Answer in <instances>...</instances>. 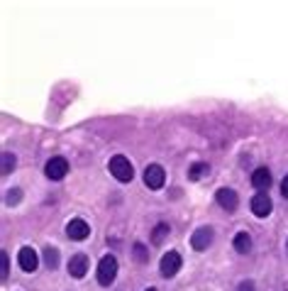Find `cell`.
<instances>
[{"label":"cell","mask_w":288,"mask_h":291,"mask_svg":"<svg viewBox=\"0 0 288 291\" xmlns=\"http://www.w3.org/2000/svg\"><path fill=\"white\" fill-rule=\"evenodd\" d=\"M117 277V260L112 254H105L100 262H98V284L100 286H110Z\"/></svg>","instance_id":"6da1fadb"},{"label":"cell","mask_w":288,"mask_h":291,"mask_svg":"<svg viewBox=\"0 0 288 291\" xmlns=\"http://www.w3.org/2000/svg\"><path fill=\"white\" fill-rule=\"evenodd\" d=\"M108 166H110V174L117 181H132V176H135V169L130 164V159L122 157V154H115Z\"/></svg>","instance_id":"7a4b0ae2"},{"label":"cell","mask_w":288,"mask_h":291,"mask_svg":"<svg viewBox=\"0 0 288 291\" xmlns=\"http://www.w3.org/2000/svg\"><path fill=\"white\" fill-rule=\"evenodd\" d=\"M164 181H166L164 166L149 164L147 169H144V184H147V189H151V191H159V189L164 186Z\"/></svg>","instance_id":"3957f363"},{"label":"cell","mask_w":288,"mask_h":291,"mask_svg":"<svg viewBox=\"0 0 288 291\" xmlns=\"http://www.w3.org/2000/svg\"><path fill=\"white\" fill-rule=\"evenodd\" d=\"M66 171H69V162H66L64 157H52V159L47 162V166H44V174H47L52 181L64 179Z\"/></svg>","instance_id":"277c9868"},{"label":"cell","mask_w":288,"mask_h":291,"mask_svg":"<svg viewBox=\"0 0 288 291\" xmlns=\"http://www.w3.org/2000/svg\"><path fill=\"white\" fill-rule=\"evenodd\" d=\"M179 269H181V254L179 252H174V249H169L164 257H161V264H159L161 277H174Z\"/></svg>","instance_id":"5b68a950"},{"label":"cell","mask_w":288,"mask_h":291,"mask_svg":"<svg viewBox=\"0 0 288 291\" xmlns=\"http://www.w3.org/2000/svg\"><path fill=\"white\" fill-rule=\"evenodd\" d=\"M210 242H213V228H208V225L198 228V230L191 235V247L195 249V252H203V249H208V245H210Z\"/></svg>","instance_id":"8992f818"},{"label":"cell","mask_w":288,"mask_h":291,"mask_svg":"<svg viewBox=\"0 0 288 291\" xmlns=\"http://www.w3.org/2000/svg\"><path fill=\"white\" fill-rule=\"evenodd\" d=\"M17 262L22 267V272H34L39 267V257H37L34 247H22L17 252Z\"/></svg>","instance_id":"52a82bcc"},{"label":"cell","mask_w":288,"mask_h":291,"mask_svg":"<svg viewBox=\"0 0 288 291\" xmlns=\"http://www.w3.org/2000/svg\"><path fill=\"white\" fill-rule=\"evenodd\" d=\"M66 235H69L71 240H86V237L91 235V225L83 221V218H73V221H69V225H66Z\"/></svg>","instance_id":"ba28073f"},{"label":"cell","mask_w":288,"mask_h":291,"mask_svg":"<svg viewBox=\"0 0 288 291\" xmlns=\"http://www.w3.org/2000/svg\"><path fill=\"white\" fill-rule=\"evenodd\" d=\"M271 210H274V203H271V198L266 194H257L252 198V213H254L257 218H266Z\"/></svg>","instance_id":"9c48e42d"},{"label":"cell","mask_w":288,"mask_h":291,"mask_svg":"<svg viewBox=\"0 0 288 291\" xmlns=\"http://www.w3.org/2000/svg\"><path fill=\"white\" fill-rule=\"evenodd\" d=\"M215 198H218L220 208H225V210H230V213H232L234 208H237V203H239V198H237V194H234L232 189H220L218 194H215Z\"/></svg>","instance_id":"30bf717a"},{"label":"cell","mask_w":288,"mask_h":291,"mask_svg":"<svg viewBox=\"0 0 288 291\" xmlns=\"http://www.w3.org/2000/svg\"><path fill=\"white\" fill-rule=\"evenodd\" d=\"M86 272H88V257L86 254H73L69 262V274L81 279V277H86Z\"/></svg>","instance_id":"8fae6325"},{"label":"cell","mask_w":288,"mask_h":291,"mask_svg":"<svg viewBox=\"0 0 288 291\" xmlns=\"http://www.w3.org/2000/svg\"><path fill=\"white\" fill-rule=\"evenodd\" d=\"M269 184H271V174H269V169H266V166L254 169V174H252V186H257V189H269Z\"/></svg>","instance_id":"7c38bea8"},{"label":"cell","mask_w":288,"mask_h":291,"mask_svg":"<svg viewBox=\"0 0 288 291\" xmlns=\"http://www.w3.org/2000/svg\"><path fill=\"white\" fill-rule=\"evenodd\" d=\"M232 245L239 254H247L249 249H252V237H249V233H237L232 240Z\"/></svg>","instance_id":"4fadbf2b"},{"label":"cell","mask_w":288,"mask_h":291,"mask_svg":"<svg viewBox=\"0 0 288 291\" xmlns=\"http://www.w3.org/2000/svg\"><path fill=\"white\" fill-rule=\"evenodd\" d=\"M44 264H47L49 269H56V267H59V249L56 247L44 249Z\"/></svg>","instance_id":"5bb4252c"},{"label":"cell","mask_w":288,"mask_h":291,"mask_svg":"<svg viewBox=\"0 0 288 291\" xmlns=\"http://www.w3.org/2000/svg\"><path fill=\"white\" fill-rule=\"evenodd\" d=\"M169 235V223H159L156 228H154V233H151V242L154 245H161V240Z\"/></svg>","instance_id":"9a60e30c"},{"label":"cell","mask_w":288,"mask_h":291,"mask_svg":"<svg viewBox=\"0 0 288 291\" xmlns=\"http://www.w3.org/2000/svg\"><path fill=\"white\" fill-rule=\"evenodd\" d=\"M208 171H210V166L203 164V162H198V164L191 166V171H188V179H191V181H198L200 176H205Z\"/></svg>","instance_id":"2e32d148"},{"label":"cell","mask_w":288,"mask_h":291,"mask_svg":"<svg viewBox=\"0 0 288 291\" xmlns=\"http://www.w3.org/2000/svg\"><path fill=\"white\" fill-rule=\"evenodd\" d=\"M15 162H17L15 154H10V152L3 154V174H10V171L15 169Z\"/></svg>","instance_id":"e0dca14e"},{"label":"cell","mask_w":288,"mask_h":291,"mask_svg":"<svg viewBox=\"0 0 288 291\" xmlns=\"http://www.w3.org/2000/svg\"><path fill=\"white\" fill-rule=\"evenodd\" d=\"M8 267H10V260H8V252H0V279H3V281L8 279Z\"/></svg>","instance_id":"ac0fdd59"},{"label":"cell","mask_w":288,"mask_h":291,"mask_svg":"<svg viewBox=\"0 0 288 291\" xmlns=\"http://www.w3.org/2000/svg\"><path fill=\"white\" fill-rule=\"evenodd\" d=\"M135 257H137L139 264H144L147 262V257H149V254H147V247H144L142 242H135Z\"/></svg>","instance_id":"d6986e66"},{"label":"cell","mask_w":288,"mask_h":291,"mask_svg":"<svg viewBox=\"0 0 288 291\" xmlns=\"http://www.w3.org/2000/svg\"><path fill=\"white\" fill-rule=\"evenodd\" d=\"M20 198H22V191H20V189H13V191H8V196H5L8 206H17V203H20Z\"/></svg>","instance_id":"ffe728a7"},{"label":"cell","mask_w":288,"mask_h":291,"mask_svg":"<svg viewBox=\"0 0 288 291\" xmlns=\"http://www.w3.org/2000/svg\"><path fill=\"white\" fill-rule=\"evenodd\" d=\"M237 291H257V289H254V281H242Z\"/></svg>","instance_id":"44dd1931"},{"label":"cell","mask_w":288,"mask_h":291,"mask_svg":"<svg viewBox=\"0 0 288 291\" xmlns=\"http://www.w3.org/2000/svg\"><path fill=\"white\" fill-rule=\"evenodd\" d=\"M281 194H283V196L288 198V174L283 176V181H281Z\"/></svg>","instance_id":"7402d4cb"},{"label":"cell","mask_w":288,"mask_h":291,"mask_svg":"<svg viewBox=\"0 0 288 291\" xmlns=\"http://www.w3.org/2000/svg\"><path fill=\"white\" fill-rule=\"evenodd\" d=\"M147 291H156V289H147Z\"/></svg>","instance_id":"603a6c76"}]
</instances>
